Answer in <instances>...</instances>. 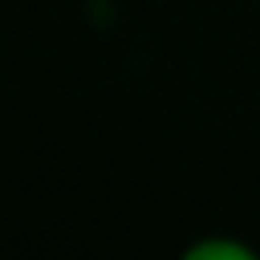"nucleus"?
I'll return each instance as SVG.
<instances>
[{
	"label": "nucleus",
	"mask_w": 260,
	"mask_h": 260,
	"mask_svg": "<svg viewBox=\"0 0 260 260\" xmlns=\"http://www.w3.org/2000/svg\"><path fill=\"white\" fill-rule=\"evenodd\" d=\"M187 260H256V252L241 241H199L187 249Z\"/></svg>",
	"instance_id": "nucleus-1"
}]
</instances>
